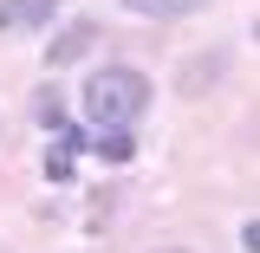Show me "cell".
Here are the masks:
<instances>
[{"mask_svg": "<svg viewBox=\"0 0 260 253\" xmlns=\"http://www.w3.org/2000/svg\"><path fill=\"white\" fill-rule=\"evenodd\" d=\"M130 7H143V13H189L195 0H130Z\"/></svg>", "mask_w": 260, "mask_h": 253, "instance_id": "obj_5", "label": "cell"}, {"mask_svg": "<svg viewBox=\"0 0 260 253\" xmlns=\"http://www.w3.org/2000/svg\"><path fill=\"white\" fill-rule=\"evenodd\" d=\"M91 150L104 162H130V130H104V136H91Z\"/></svg>", "mask_w": 260, "mask_h": 253, "instance_id": "obj_4", "label": "cell"}, {"mask_svg": "<svg viewBox=\"0 0 260 253\" xmlns=\"http://www.w3.org/2000/svg\"><path fill=\"white\" fill-rule=\"evenodd\" d=\"M85 111H91L98 130H130L150 111V78L130 71V65H104V71L85 78Z\"/></svg>", "mask_w": 260, "mask_h": 253, "instance_id": "obj_1", "label": "cell"}, {"mask_svg": "<svg viewBox=\"0 0 260 253\" xmlns=\"http://www.w3.org/2000/svg\"><path fill=\"white\" fill-rule=\"evenodd\" d=\"M59 0H0V32H39L52 26Z\"/></svg>", "mask_w": 260, "mask_h": 253, "instance_id": "obj_2", "label": "cell"}, {"mask_svg": "<svg viewBox=\"0 0 260 253\" xmlns=\"http://www.w3.org/2000/svg\"><path fill=\"white\" fill-rule=\"evenodd\" d=\"M91 46H98V26H91V20H78V26H65L59 39H52V52H46V59H52V65H72V59H85Z\"/></svg>", "mask_w": 260, "mask_h": 253, "instance_id": "obj_3", "label": "cell"}]
</instances>
